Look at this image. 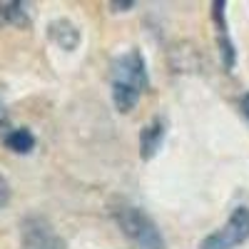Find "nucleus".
Here are the masks:
<instances>
[{"label": "nucleus", "mask_w": 249, "mask_h": 249, "mask_svg": "<svg viewBox=\"0 0 249 249\" xmlns=\"http://www.w3.org/2000/svg\"><path fill=\"white\" fill-rule=\"evenodd\" d=\"M242 110H244V115L249 117V95H244V100H242Z\"/></svg>", "instance_id": "obj_13"}, {"label": "nucleus", "mask_w": 249, "mask_h": 249, "mask_svg": "<svg viewBox=\"0 0 249 249\" xmlns=\"http://www.w3.org/2000/svg\"><path fill=\"white\" fill-rule=\"evenodd\" d=\"M8 132H10V115H8V110H5L3 97H0V137L8 135Z\"/></svg>", "instance_id": "obj_10"}, {"label": "nucleus", "mask_w": 249, "mask_h": 249, "mask_svg": "<svg viewBox=\"0 0 249 249\" xmlns=\"http://www.w3.org/2000/svg\"><path fill=\"white\" fill-rule=\"evenodd\" d=\"M249 239V207L239 204L232 210L230 219L224 222L222 230L207 234L199 242V249H234Z\"/></svg>", "instance_id": "obj_3"}, {"label": "nucleus", "mask_w": 249, "mask_h": 249, "mask_svg": "<svg viewBox=\"0 0 249 249\" xmlns=\"http://www.w3.org/2000/svg\"><path fill=\"white\" fill-rule=\"evenodd\" d=\"M110 8H112L115 13H124V10L135 8V3H132V0H122V3H110Z\"/></svg>", "instance_id": "obj_12"}, {"label": "nucleus", "mask_w": 249, "mask_h": 249, "mask_svg": "<svg viewBox=\"0 0 249 249\" xmlns=\"http://www.w3.org/2000/svg\"><path fill=\"white\" fill-rule=\"evenodd\" d=\"M212 18H214V28H217V48L224 62V70L232 72L234 62H237V48L230 37V25H227V3L224 0H214L212 3Z\"/></svg>", "instance_id": "obj_5"}, {"label": "nucleus", "mask_w": 249, "mask_h": 249, "mask_svg": "<svg viewBox=\"0 0 249 249\" xmlns=\"http://www.w3.org/2000/svg\"><path fill=\"white\" fill-rule=\"evenodd\" d=\"M112 217L132 249H167V242H164L157 222L140 207L120 202L112 207Z\"/></svg>", "instance_id": "obj_2"}, {"label": "nucleus", "mask_w": 249, "mask_h": 249, "mask_svg": "<svg viewBox=\"0 0 249 249\" xmlns=\"http://www.w3.org/2000/svg\"><path fill=\"white\" fill-rule=\"evenodd\" d=\"M3 142L15 155H30L35 150V135L28 127H10V132L3 135Z\"/></svg>", "instance_id": "obj_8"}, {"label": "nucleus", "mask_w": 249, "mask_h": 249, "mask_svg": "<svg viewBox=\"0 0 249 249\" xmlns=\"http://www.w3.org/2000/svg\"><path fill=\"white\" fill-rule=\"evenodd\" d=\"M48 33H50V40L55 45H60L62 50H75L80 45V30L75 23H70V20L60 18V20H53V23L48 25Z\"/></svg>", "instance_id": "obj_7"}, {"label": "nucleus", "mask_w": 249, "mask_h": 249, "mask_svg": "<svg viewBox=\"0 0 249 249\" xmlns=\"http://www.w3.org/2000/svg\"><path fill=\"white\" fill-rule=\"evenodd\" d=\"M5 25H28L25 3H0V28Z\"/></svg>", "instance_id": "obj_9"}, {"label": "nucleus", "mask_w": 249, "mask_h": 249, "mask_svg": "<svg viewBox=\"0 0 249 249\" xmlns=\"http://www.w3.org/2000/svg\"><path fill=\"white\" fill-rule=\"evenodd\" d=\"M20 244L23 249H68L55 227L45 217H25L20 224Z\"/></svg>", "instance_id": "obj_4"}, {"label": "nucleus", "mask_w": 249, "mask_h": 249, "mask_svg": "<svg viewBox=\"0 0 249 249\" xmlns=\"http://www.w3.org/2000/svg\"><path fill=\"white\" fill-rule=\"evenodd\" d=\"M164 137H167V120L164 117H155L152 122L144 124V130L140 135V155L142 160H152L160 147L164 144Z\"/></svg>", "instance_id": "obj_6"}, {"label": "nucleus", "mask_w": 249, "mask_h": 249, "mask_svg": "<svg viewBox=\"0 0 249 249\" xmlns=\"http://www.w3.org/2000/svg\"><path fill=\"white\" fill-rule=\"evenodd\" d=\"M110 88H112V102L117 112H132L144 90L150 88L147 62L140 50H127L112 60L110 72Z\"/></svg>", "instance_id": "obj_1"}, {"label": "nucleus", "mask_w": 249, "mask_h": 249, "mask_svg": "<svg viewBox=\"0 0 249 249\" xmlns=\"http://www.w3.org/2000/svg\"><path fill=\"white\" fill-rule=\"evenodd\" d=\"M10 202V184H8V179H5V175L0 172V210Z\"/></svg>", "instance_id": "obj_11"}]
</instances>
